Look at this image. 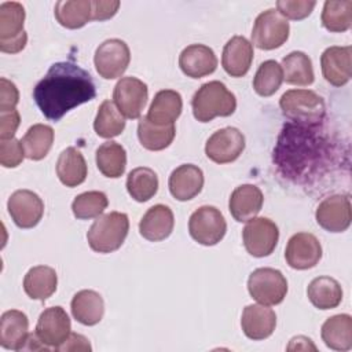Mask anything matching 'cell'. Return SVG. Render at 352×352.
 <instances>
[{
    "label": "cell",
    "instance_id": "cell-8",
    "mask_svg": "<svg viewBox=\"0 0 352 352\" xmlns=\"http://www.w3.org/2000/svg\"><path fill=\"white\" fill-rule=\"evenodd\" d=\"M226 231V219L214 206H201L190 216L188 232L195 242L204 246H213L219 243L224 238Z\"/></svg>",
    "mask_w": 352,
    "mask_h": 352
},
{
    "label": "cell",
    "instance_id": "cell-41",
    "mask_svg": "<svg viewBox=\"0 0 352 352\" xmlns=\"http://www.w3.org/2000/svg\"><path fill=\"white\" fill-rule=\"evenodd\" d=\"M315 0H279L276 1V11L283 16L293 21L307 18L315 8Z\"/></svg>",
    "mask_w": 352,
    "mask_h": 352
},
{
    "label": "cell",
    "instance_id": "cell-38",
    "mask_svg": "<svg viewBox=\"0 0 352 352\" xmlns=\"http://www.w3.org/2000/svg\"><path fill=\"white\" fill-rule=\"evenodd\" d=\"M322 25L329 32H346L352 25V1H324L322 11Z\"/></svg>",
    "mask_w": 352,
    "mask_h": 352
},
{
    "label": "cell",
    "instance_id": "cell-32",
    "mask_svg": "<svg viewBox=\"0 0 352 352\" xmlns=\"http://www.w3.org/2000/svg\"><path fill=\"white\" fill-rule=\"evenodd\" d=\"M54 14L59 25L66 29H80L92 19L89 0H60L55 4Z\"/></svg>",
    "mask_w": 352,
    "mask_h": 352
},
{
    "label": "cell",
    "instance_id": "cell-39",
    "mask_svg": "<svg viewBox=\"0 0 352 352\" xmlns=\"http://www.w3.org/2000/svg\"><path fill=\"white\" fill-rule=\"evenodd\" d=\"M282 81V66L276 60L270 59L258 66L253 78V88L260 96H271L279 89Z\"/></svg>",
    "mask_w": 352,
    "mask_h": 352
},
{
    "label": "cell",
    "instance_id": "cell-40",
    "mask_svg": "<svg viewBox=\"0 0 352 352\" xmlns=\"http://www.w3.org/2000/svg\"><path fill=\"white\" fill-rule=\"evenodd\" d=\"M109 199L102 191H87L78 194L72 202L73 214L80 220L99 217L107 208Z\"/></svg>",
    "mask_w": 352,
    "mask_h": 352
},
{
    "label": "cell",
    "instance_id": "cell-16",
    "mask_svg": "<svg viewBox=\"0 0 352 352\" xmlns=\"http://www.w3.org/2000/svg\"><path fill=\"white\" fill-rule=\"evenodd\" d=\"M285 258L294 270L314 268L322 258V246L319 239L311 232L294 234L287 242Z\"/></svg>",
    "mask_w": 352,
    "mask_h": 352
},
{
    "label": "cell",
    "instance_id": "cell-28",
    "mask_svg": "<svg viewBox=\"0 0 352 352\" xmlns=\"http://www.w3.org/2000/svg\"><path fill=\"white\" fill-rule=\"evenodd\" d=\"M56 175L66 187H77L87 179L88 168L82 154L74 148H65L56 162Z\"/></svg>",
    "mask_w": 352,
    "mask_h": 352
},
{
    "label": "cell",
    "instance_id": "cell-33",
    "mask_svg": "<svg viewBox=\"0 0 352 352\" xmlns=\"http://www.w3.org/2000/svg\"><path fill=\"white\" fill-rule=\"evenodd\" d=\"M283 80L293 85H311L315 80L311 58L301 51H293L282 60Z\"/></svg>",
    "mask_w": 352,
    "mask_h": 352
},
{
    "label": "cell",
    "instance_id": "cell-12",
    "mask_svg": "<svg viewBox=\"0 0 352 352\" xmlns=\"http://www.w3.org/2000/svg\"><path fill=\"white\" fill-rule=\"evenodd\" d=\"M245 150L243 133L234 128L227 126L216 131L205 144L206 157L216 164H228L235 161Z\"/></svg>",
    "mask_w": 352,
    "mask_h": 352
},
{
    "label": "cell",
    "instance_id": "cell-1",
    "mask_svg": "<svg viewBox=\"0 0 352 352\" xmlns=\"http://www.w3.org/2000/svg\"><path fill=\"white\" fill-rule=\"evenodd\" d=\"M95 96L96 87L91 74L74 62L54 63L33 88L37 107L45 118L55 122Z\"/></svg>",
    "mask_w": 352,
    "mask_h": 352
},
{
    "label": "cell",
    "instance_id": "cell-4",
    "mask_svg": "<svg viewBox=\"0 0 352 352\" xmlns=\"http://www.w3.org/2000/svg\"><path fill=\"white\" fill-rule=\"evenodd\" d=\"M279 106L285 117L307 125L319 124L326 114L322 96L311 89L286 91L279 99Z\"/></svg>",
    "mask_w": 352,
    "mask_h": 352
},
{
    "label": "cell",
    "instance_id": "cell-21",
    "mask_svg": "<svg viewBox=\"0 0 352 352\" xmlns=\"http://www.w3.org/2000/svg\"><path fill=\"white\" fill-rule=\"evenodd\" d=\"M168 186L173 198L177 201H190L204 187V172L194 164H183L170 173Z\"/></svg>",
    "mask_w": 352,
    "mask_h": 352
},
{
    "label": "cell",
    "instance_id": "cell-42",
    "mask_svg": "<svg viewBox=\"0 0 352 352\" xmlns=\"http://www.w3.org/2000/svg\"><path fill=\"white\" fill-rule=\"evenodd\" d=\"M25 157L26 155H25L21 140L12 138V139H6L0 142V164L4 168L18 166Z\"/></svg>",
    "mask_w": 352,
    "mask_h": 352
},
{
    "label": "cell",
    "instance_id": "cell-37",
    "mask_svg": "<svg viewBox=\"0 0 352 352\" xmlns=\"http://www.w3.org/2000/svg\"><path fill=\"white\" fill-rule=\"evenodd\" d=\"M125 128V118L116 107L114 102L104 100L98 109L94 129L98 136L104 139H111L122 133Z\"/></svg>",
    "mask_w": 352,
    "mask_h": 352
},
{
    "label": "cell",
    "instance_id": "cell-23",
    "mask_svg": "<svg viewBox=\"0 0 352 352\" xmlns=\"http://www.w3.org/2000/svg\"><path fill=\"white\" fill-rule=\"evenodd\" d=\"M264 197L261 190L253 184H242L236 187L230 197L228 209L236 221H249L261 210Z\"/></svg>",
    "mask_w": 352,
    "mask_h": 352
},
{
    "label": "cell",
    "instance_id": "cell-26",
    "mask_svg": "<svg viewBox=\"0 0 352 352\" xmlns=\"http://www.w3.org/2000/svg\"><path fill=\"white\" fill-rule=\"evenodd\" d=\"M70 309L73 318L78 323L84 326H94L103 318L104 301L98 292L85 289L73 296Z\"/></svg>",
    "mask_w": 352,
    "mask_h": 352
},
{
    "label": "cell",
    "instance_id": "cell-46",
    "mask_svg": "<svg viewBox=\"0 0 352 352\" xmlns=\"http://www.w3.org/2000/svg\"><path fill=\"white\" fill-rule=\"evenodd\" d=\"M91 344L88 341V338H85L81 334L77 333H70L69 337L65 340V342L62 345H59L55 351H63V352H69V351H91Z\"/></svg>",
    "mask_w": 352,
    "mask_h": 352
},
{
    "label": "cell",
    "instance_id": "cell-44",
    "mask_svg": "<svg viewBox=\"0 0 352 352\" xmlns=\"http://www.w3.org/2000/svg\"><path fill=\"white\" fill-rule=\"evenodd\" d=\"M21 122V116L16 109L0 111V139H12Z\"/></svg>",
    "mask_w": 352,
    "mask_h": 352
},
{
    "label": "cell",
    "instance_id": "cell-19",
    "mask_svg": "<svg viewBox=\"0 0 352 352\" xmlns=\"http://www.w3.org/2000/svg\"><path fill=\"white\" fill-rule=\"evenodd\" d=\"M241 326L245 336L250 340L260 341L268 338L276 326V315L263 304H252L245 307L241 318Z\"/></svg>",
    "mask_w": 352,
    "mask_h": 352
},
{
    "label": "cell",
    "instance_id": "cell-11",
    "mask_svg": "<svg viewBox=\"0 0 352 352\" xmlns=\"http://www.w3.org/2000/svg\"><path fill=\"white\" fill-rule=\"evenodd\" d=\"M148 98L147 85L136 77H122L114 87L113 100L125 118H139Z\"/></svg>",
    "mask_w": 352,
    "mask_h": 352
},
{
    "label": "cell",
    "instance_id": "cell-36",
    "mask_svg": "<svg viewBox=\"0 0 352 352\" xmlns=\"http://www.w3.org/2000/svg\"><path fill=\"white\" fill-rule=\"evenodd\" d=\"M126 190L128 194L138 202L151 199L158 191L157 173L147 166L132 169L126 177Z\"/></svg>",
    "mask_w": 352,
    "mask_h": 352
},
{
    "label": "cell",
    "instance_id": "cell-20",
    "mask_svg": "<svg viewBox=\"0 0 352 352\" xmlns=\"http://www.w3.org/2000/svg\"><path fill=\"white\" fill-rule=\"evenodd\" d=\"M253 60V44L243 36L231 37L223 48L221 65L231 77H243Z\"/></svg>",
    "mask_w": 352,
    "mask_h": 352
},
{
    "label": "cell",
    "instance_id": "cell-17",
    "mask_svg": "<svg viewBox=\"0 0 352 352\" xmlns=\"http://www.w3.org/2000/svg\"><path fill=\"white\" fill-rule=\"evenodd\" d=\"M352 48L346 47H329L320 56V66L323 77L334 87L345 85L352 76Z\"/></svg>",
    "mask_w": 352,
    "mask_h": 352
},
{
    "label": "cell",
    "instance_id": "cell-2",
    "mask_svg": "<svg viewBox=\"0 0 352 352\" xmlns=\"http://www.w3.org/2000/svg\"><path fill=\"white\" fill-rule=\"evenodd\" d=\"M192 114L199 122H209L214 117H228L236 109L235 95L220 81L202 84L191 100Z\"/></svg>",
    "mask_w": 352,
    "mask_h": 352
},
{
    "label": "cell",
    "instance_id": "cell-25",
    "mask_svg": "<svg viewBox=\"0 0 352 352\" xmlns=\"http://www.w3.org/2000/svg\"><path fill=\"white\" fill-rule=\"evenodd\" d=\"M182 109V95L173 89H162L154 95L146 117L155 125H170L179 118Z\"/></svg>",
    "mask_w": 352,
    "mask_h": 352
},
{
    "label": "cell",
    "instance_id": "cell-14",
    "mask_svg": "<svg viewBox=\"0 0 352 352\" xmlns=\"http://www.w3.org/2000/svg\"><path fill=\"white\" fill-rule=\"evenodd\" d=\"M7 209L19 228H33L44 214V202L30 190H16L8 198Z\"/></svg>",
    "mask_w": 352,
    "mask_h": 352
},
{
    "label": "cell",
    "instance_id": "cell-29",
    "mask_svg": "<svg viewBox=\"0 0 352 352\" xmlns=\"http://www.w3.org/2000/svg\"><path fill=\"white\" fill-rule=\"evenodd\" d=\"M56 286V272L48 265H36L30 268L23 279V290L32 300H47L55 293Z\"/></svg>",
    "mask_w": 352,
    "mask_h": 352
},
{
    "label": "cell",
    "instance_id": "cell-31",
    "mask_svg": "<svg viewBox=\"0 0 352 352\" xmlns=\"http://www.w3.org/2000/svg\"><path fill=\"white\" fill-rule=\"evenodd\" d=\"M96 166L100 173L110 179L121 177L126 166V151L125 148L113 140L102 143L96 148Z\"/></svg>",
    "mask_w": 352,
    "mask_h": 352
},
{
    "label": "cell",
    "instance_id": "cell-10",
    "mask_svg": "<svg viewBox=\"0 0 352 352\" xmlns=\"http://www.w3.org/2000/svg\"><path fill=\"white\" fill-rule=\"evenodd\" d=\"M245 249L253 257L270 256L278 243V226L267 217H253L242 231Z\"/></svg>",
    "mask_w": 352,
    "mask_h": 352
},
{
    "label": "cell",
    "instance_id": "cell-27",
    "mask_svg": "<svg viewBox=\"0 0 352 352\" xmlns=\"http://www.w3.org/2000/svg\"><path fill=\"white\" fill-rule=\"evenodd\" d=\"M320 336L326 346L334 351L352 348V318L348 314L334 315L322 324Z\"/></svg>",
    "mask_w": 352,
    "mask_h": 352
},
{
    "label": "cell",
    "instance_id": "cell-13",
    "mask_svg": "<svg viewBox=\"0 0 352 352\" xmlns=\"http://www.w3.org/2000/svg\"><path fill=\"white\" fill-rule=\"evenodd\" d=\"M72 330V323L66 311L56 305L44 309L36 324V334L40 341L50 349H56L65 342Z\"/></svg>",
    "mask_w": 352,
    "mask_h": 352
},
{
    "label": "cell",
    "instance_id": "cell-24",
    "mask_svg": "<svg viewBox=\"0 0 352 352\" xmlns=\"http://www.w3.org/2000/svg\"><path fill=\"white\" fill-rule=\"evenodd\" d=\"M29 330L28 316L18 309L6 311L0 318V345L11 351H22Z\"/></svg>",
    "mask_w": 352,
    "mask_h": 352
},
{
    "label": "cell",
    "instance_id": "cell-6",
    "mask_svg": "<svg viewBox=\"0 0 352 352\" xmlns=\"http://www.w3.org/2000/svg\"><path fill=\"white\" fill-rule=\"evenodd\" d=\"M250 296L263 305L280 304L287 293V280L279 270L264 267L254 270L248 279Z\"/></svg>",
    "mask_w": 352,
    "mask_h": 352
},
{
    "label": "cell",
    "instance_id": "cell-18",
    "mask_svg": "<svg viewBox=\"0 0 352 352\" xmlns=\"http://www.w3.org/2000/svg\"><path fill=\"white\" fill-rule=\"evenodd\" d=\"M179 66L187 77L201 78L216 70L217 58L210 47L204 44H191L180 52Z\"/></svg>",
    "mask_w": 352,
    "mask_h": 352
},
{
    "label": "cell",
    "instance_id": "cell-5",
    "mask_svg": "<svg viewBox=\"0 0 352 352\" xmlns=\"http://www.w3.org/2000/svg\"><path fill=\"white\" fill-rule=\"evenodd\" d=\"M25 8L16 1L0 4V50L7 54H16L26 47L28 34L23 30Z\"/></svg>",
    "mask_w": 352,
    "mask_h": 352
},
{
    "label": "cell",
    "instance_id": "cell-34",
    "mask_svg": "<svg viewBox=\"0 0 352 352\" xmlns=\"http://www.w3.org/2000/svg\"><path fill=\"white\" fill-rule=\"evenodd\" d=\"M176 128L175 124L170 125H155L142 117L138 125V138L140 144L150 151H160L166 148L175 139Z\"/></svg>",
    "mask_w": 352,
    "mask_h": 352
},
{
    "label": "cell",
    "instance_id": "cell-30",
    "mask_svg": "<svg viewBox=\"0 0 352 352\" xmlns=\"http://www.w3.org/2000/svg\"><path fill=\"white\" fill-rule=\"evenodd\" d=\"M307 296L318 309H331L342 301L341 285L331 276H318L307 287Z\"/></svg>",
    "mask_w": 352,
    "mask_h": 352
},
{
    "label": "cell",
    "instance_id": "cell-9",
    "mask_svg": "<svg viewBox=\"0 0 352 352\" xmlns=\"http://www.w3.org/2000/svg\"><path fill=\"white\" fill-rule=\"evenodd\" d=\"M131 62V51L125 41L109 38L99 44L95 51L94 63L98 74L106 80L121 77Z\"/></svg>",
    "mask_w": 352,
    "mask_h": 352
},
{
    "label": "cell",
    "instance_id": "cell-35",
    "mask_svg": "<svg viewBox=\"0 0 352 352\" xmlns=\"http://www.w3.org/2000/svg\"><path fill=\"white\" fill-rule=\"evenodd\" d=\"M26 158L33 161L43 160L54 143V129L45 124L32 125L21 140Z\"/></svg>",
    "mask_w": 352,
    "mask_h": 352
},
{
    "label": "cell",
    "instance_id": "cell-3",
    "mask_svg": "<svg viewBox=\"0 0 352 352\" xmlns=\"http://www.w3.org/2000/svg\"><path fill=\"white\" fill-rule=\"evenodd\" d=\"M129 231V219L122 212L99 216L87 232L89 248L98 253H111L121 248Z\"/></svg>",
    "mask_w": 352,
    "mask_h": 352
},
{
    "label": "cell",
    "instance_id": "cell-43",
    "mask_svg": "<svg viewBox=\"0 0 352 352\" xmlns=\"http://www.w3.org/2000/svg\"><path fill=\"white\" fill-rule=\"evenodd\" d=\"M19 102V92L16 85L1 77L0 78V111L14 110Z\"/></svg>",
    "mask_w": 352,
    "mask_h": 352
},
{
    "label": "cell",
    "instance_id": "cell-7",
    "mask_svg": "<svg viewBox=\"0 0 352 352\" xmlns=\"http://www.w3.org/2000/svg\"><path fill=\"white\" fill-rule=\"evenodd\" d=\"M290 26L275 8H268L258 14L252 29V43L260 50H275L289 38Z\"/></svg>",
    "mask_w": 352,
    "mask_h": 352
},
{
    "label": "cell",
    "instance_id": "cell-22",
    "mask_svg": "<svg viewBox=\"0 0 352 352\" xmlns=\"http://www.w3.org/2000/svg\"><path fill=\"white\" fill-rule=\"evenodd\" d=\"M175 226L173 212L169 206L158 204L151 206L139 223L140 235L150 242H160L166 239Z\"/></svg>",
    "mask_w": 352,
    "mask_h": 352
},
{
    "label": "cell",
    "instance_id": "cell-15",
    "mask_svg": "<svg viewBox=\"0 0 352 352\" xmlns=\"http://www.w3.org/2000/svg\"><path fill=\"white\" fill-rule=\"evenodd\" d=\"M316 223L329 232H342L351 224L349 195L336 194L324 198L315 212Z\"/></svg>",
    "mask_w": 352,
    "mask_h": 352
},
{
    "label": "cell",
    "instance_id": "cell-45",
    "mask_svg": "<svg viewBox=\"0 0 352 352\" xmlns=\"http://www.w3.org/2000/svg\"><path fill=\"white\" fill-rule=\"evenodd\" d=\"M92 7V19L94 21H106L113 18L118 8H120V1H102V0H94L91 1Z\"/></svg>",
    "mask_w": 352,
    "mask_h": 352
}]
</instances>
